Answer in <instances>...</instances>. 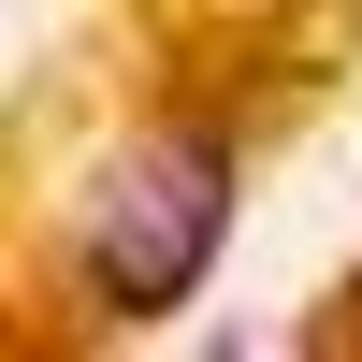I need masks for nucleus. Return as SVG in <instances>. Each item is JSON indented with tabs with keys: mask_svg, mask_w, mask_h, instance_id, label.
I'll use <instances>...</instances> for the list:
<instances>
[{
	"mask_svg": "<svg viewBox=\"0 0 362 362\" xmlns=\"http://www.w3.org/2000/svg\"><path fill=\"white\" fill-rule=\"evenodd\" d=\"M218 232H232V131L218 116H160V131L116 145V174L87 189L73 290L102 319H174L203 290V261H218Z\"/></svg>",
	"mask_w": 362,
	"mask_h": 362,
	"instance_id": "f257e3e1",
	"label": "nucleus"
},
{
	"mask_svg": "<svg viewBox=\"0 0 362 362\" xmlns=\"http://www.w3.org/2000/svg\"><path fill=\"white\" fill-rule=\"evenodd\" d=\"M348 334H362V290H348Z\"/></svg>",
	"mask_w": 362,
	"mask_h": 362,
	"instance_id": "f03ea898",
	"label": "nucleus"
}]
</instances>
